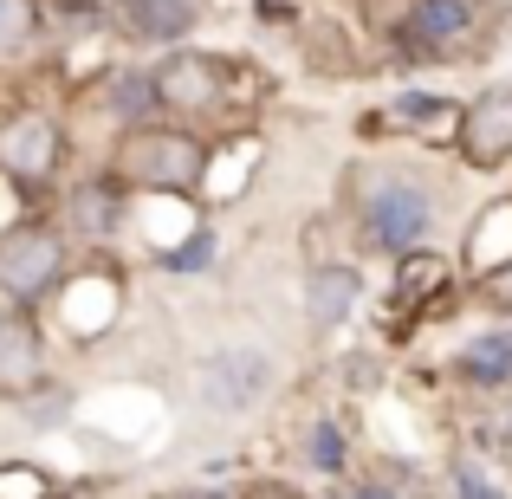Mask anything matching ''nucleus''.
<instances>
[{
    "mask_svg": "<svg viewBox=\"0 0 512 499\" xmlns=\"http://www.w3.org/2000/svg\"><path fill=\"white\" fill-rule=\"evenodd\" d=\"M461 266H467V286H493V279L512 273V195L487 201L467 227V247H461Z\"/></svg>",
    "mask_w": 512,
    "mask_h": 499,
    "instance_id": "nucleus-14",
    "label": "nucleus"
},
{
    "mask_svg": "<svg viewBox=\"0 0 512 499\" xmlns=\"http://www.w3.org/2000/svg\"><path fill=\"white\" fill-rule=\"evenodd\" d=\"M273 383H279V363L266 357L260 344H227V350H214V357L201 363L195 402L208 415H253L266 396H273Z\"/></svg>",
    "mask_w": 512,
    "mask_h": 499,
    "instance_id": "nucleus-4",
    "label": "nucleus"
},
{
    "mask_svg": "<svg viewBox=\"0 0 512 499\" xmlns=\"http://www.w3.org/2000/svg\"><path fill=\"white\" fill-rule=\"evenodd\" d=\"M383 117L402 130H435V124H461V104H448L441 91H396Z\"/></svg>",
    "mask_w": 512,
    "mask_h": 499,
    "instance_id": "nucleus-20",
    "label": "nucleus"
},
{
    "mask_svg": "<svg viewBox=\"0 0 512 499\" xmlns=\"http://www.w3.org/2000/svg\"><path fill=\"white\" fill-rule=\"evenodd\" d=\"M39 389H46V337H39L33 312L0 305V396L33 402Z\"/></svg>",
    "mask_w": 512,
    "mask_h": 499,
    "instance_id": "nucleus-12",
    "label": "nucleus"
},
{
    "mask_svg": "<svg viewBox=\"0 0 512 499\" xmlns=\"http://www.w3.org/2000/svg\"><path fill=\"white\" fill-rule=\"evenodd\" d=\"M500 441H506V454H512V422H506V428H500Z\"/></svg>",
    "mask_w": 512,
    "mask_h": 499,
    "instance_id": "nucleus-27",
    "label": "nucleus"
},
{
    "mask_svg": "<svg viewBox=\"0 0 512 499\" xmlns=\"http://www.w3.org/2000/svg\"><path fill=\"white\" fill-rule=\"evenodd\" d=\"M266 150L253 130H227V137H214V156H208V188H201V201H234L240 188L260 175Z\"/></svg>",
    "mask_w": 512,
    "mask_h": 499,
    "instance_id": "nucleus-17",
    "label": "nucleus"
},
{
    "mask_svg": "<svg viewBox=\"0 0 512 499\" xmlns=\"http://www.w3.org/2000/svg\"><path fill=\"white\" fill-rule=\"evenodd\" d=\"M156 85H163L169 117H208V111H221V98H227V59L175 46V52H163V65H156Z\"/></svg>",
    "mask_w": 512,
    "mask_h": 499,
    "instance_id": "nucleus-9",
    "label": "nucleus"
},
{
    "mask_svg": "<svg viewBox=\"0 0 512 499\" xmlns=\"http://www.w3.org/2000/svg\"><path fill=\"white\" fill-rule=\"evenodd\" d=\"M448 260H441L435 247H422V253H402L396 260V286H389V305H402V312H422V305H435L441 299V286H448Z\"/></svg>",
    "mask_w": 512,
    "mask_h": 499,
    "instance_id": "nucleus-18",
    "label": "nucleus"
},
{
    "mask_svg": "<svg viewBox=\"0 0 512 499\" xmlns=\"http://www.w3.org/2000/svg\"><path fill=\"white\" fill-rule=\"evenodd\" d=\"M0 175L20 188H52L65 175V124L46 111H13L0 124Z\"/></svg>",
    "mask_w": 512,
    "mask_h": 499,
    "instance_id": "nucleus-5",
    "label": "nucleus"
},
{
    "mask_svg": "<svg viewBox=\"0 0 512 499\" xmlns=\"http://www.w3.org/2000/svg\"><path fill=\"white\" fill-rule=\"evenodd\" d=\"M91 104L104 111V124H117V137H124V130H150V124L169 117L163 85H156V65H117V72H98Z\"/></svg>",
    "mask_w": 512,
    "mask_h": 499,
    "instance_id": "nucleus-10",
    "label": "nucleus"
},
{
    "mask_svg": "<svg viewBox=\"0 0 512 499\" xmlns=\"http://www.w3.org/2000/svg\"><path fill=\"white\" fill-rule=\"evenodd\" d=\"M111 33L130 39V46H163L175 52L188 33H195V0H111Z\"/></svg>",
    "mask_w": 512,
    "mask_h": 499,
    "instance_id": "nucleus-13",
    "label": "nucleus"
},
{
    "mask_svg": "<svg viewBox=\"0 0 512 499\" xmlns=\"http://www.w3.org/2000/svg\"><path fill=\"white\" fill-rule=\"evenodd\" d=\"M117 305H124V273H117L111 260H91L85 273L65 279V292L52 299V318H59L65 337H78V344H91V337H104L117 325Z\"/></svg>",
    "mask_w": 512,
    "mask_h": 499,
    "instance_id": "nucleus-8",
    "label": "nucleus"
},
{
    "mask_svg": "<svg viewBox=\"0 0 512 499\" xmlns=\"http://www.w3.org/2000/svg\"><path fill=\"white\" fill-rule=\"evenodd\" d=\"M357 299H363V273L350 260H318L305 273V318H312V331H338L357 312Z\"/></svg>",
    "mask_w": 512,
    "mask_h": 499,
    "instance_id": "nucleus-16",
    "label": "nucleus"
},
{
    "mask_svg": "<svg viewBox=\"0 0 512 499\" xmlns=\"http://www.w3.org/2000/svg\"><path fill=\"white\" fill-rule=\"evenodd\" d=\"M299 454H305V467H312L318 480H350V435H344L338 415H312Z\"/></svg>",
    "mask_w": 512,
    "mask_h": 499,
    "instance_id": "nucleus-19",
    "label": "nucleus"
},
{
    "mask_svg": "<svg viewBox=\"0 0 512 499\" xmlns=\"http://www.w3.org/2000/svg\"><path fill=\"white\" fill-rule=\"evenodd\" d=\"M39 26H46L39 0H0V65L20 59V52L39 39Z\"/></svg>",
    "mask_w": 512,
    "mask_h": 499,
    "instance_id": "nucleus-21",
    "label": "nucleus"
},
{
    "mask_svg": "<svg viewBox=\"0 0 512 499\" xmlns=\"http://www.w3.org/2000/svg\"><path fill=\"white\" fill-rule=\"evenodd\" d=\"M156 266H163V273H208V266H214V227L201 221L195 234H182L175 247L156 253Z\"/></svg>",
    "mask_w": 512,
    "mask_h": 499,
    "instance_id": "nucleus-22",
    "label": "nucleus"
},
{
    "mask_svg": "<svg viewBox=\"0 0 512 499\" xmlns=\"http://www.w3.org/2000/svg\"><path fill=\"white\" fill-rule=\"evenodd\" d=\"M208 156L214 137H195L188 124H150V130H124L104 156V169L130 188V195H163V201H201L208 188Z\"/></svg>",
    "mask_w": 512,
    "mask_h": 499,
    "instance_id": "nucleus-1",
    "label": "nucleus"
},
{
    "mask_svg": "<svg viewBox=\"0 0 512 499\" xmlns=\"http://www.w3.org/2000/svg\"><path fill=\"white\" fill-rule=\"evenodd\" d=\"M448 499H506V493L493 487V480H480L474 467H461V474H454V487H448Z\"/></svg>",
    "mask_w": 512,
    "mask_h": 499,
    "instance_id": "nucleus-24",
    "label": "nucleus"
},
{
    "mask_svg": "<svg viewBox=\"0 0 512 499\" xmlns=\"http://www.w3.org/2000/svg\"><path fill=\"white\" fill-rule=\"evenodd\" d=\"M72 279V234L52 221H20L0 234V305L39 312Z\"/></svg>",
    "mask_w": 512,
    "mask_h": 499,
    "instance_id": "nucleus-3",
    "label": "nucleus"
},
{
    "mask_svg": "<svg viewBox=\"0 0 512 499\" xmlns=\"http://www.w3.org/2000/svg\"><path fill=\"white\" fill-rule=\"evenodd\" d=\"M454 383L467 396H506L512 389V325H487L454 350Z\"/></svg>",
    "mask_w": 512,
    "mask_h": 499,
    "instance_id": "nucleus-15",
    "label": "nucleus"
},
{
    "mask_svg": "<svg viewBox=\"0 0 512 499\" xmlns=\"http://www.w3.org/2000/svg\"><path fill=\"white\" fill-rule=\"evenodd\" d=\"M344 499H409L402 487H389V480H350Z\"/></svg>",
    "mask_w": 512,
    "mask_h": 499,
    "instance_id": "nucleus-26",
    "label": "nucleus"
},
{
    "mask_svg": "<svg viewBox=\"0 0 512 499\" xmlns=\"http://www.w3.org/2000/svg\"><path fill=\"white\" fill-rule=\"evenodd\" d=\"M130 214H137V195H130L111 169H91V175H78V182L65 188V221L59 227L72 240H85V247H111V240L130 227Z\"/></svg>",
    "mask_w": 512,
    "mask_h": 499,
    "instance_id": "nucleus-6",
    "label": "nucleus"
},
{
    "mask_svg": "<svg viewBox=\"0 0 512 499\" xmlns=\"http://www.w3.org/2000/svg\"><path fill=\"white\" fill-rule=\"evenodd\" d=\"M163 499H247V487H221V480H208V487H169Z\"/></svg>",
    "mask_w": 512,
    "mask_h": 499,
    "instance_id": "nucleus-25",
    "label": "nucleus"
},
{
    "mask_svg": "<svg viewBox=\"0 0 512 499\" xmlns=\"http://www.w3.org/2000/svg\"><path fill=\"white\" fill-rule=\"evenodd\" d=\"M454 156H461L474 175H500L512 163V85H487L480 98L461 104Z\"/></svg>",
    "mask_w": 512,
    "mask_h": 499,
    "instance_id": "nucleus-7",
    "label": "nucleus"
},
{
    "mask_svg": "<svg viewBox=\"0 0 512 499\" xmlns=\"http://www.w3.org/2000/svg\"><path fill=\"white\" fill-rule=\"evenodd\" d=\"M480 7L474 0H409V20H402V52L415 59H448L474 39Z\"/></svg>",
    "mask_w": 512,
    "mask_h": 499,
    "instance_id": "nucleus-11",
    "label": "nucleus"
},
{
    "mask_svg": "<svg viewBox=\"0 0 512 499\" xmlns=\"http://www.w3.org/2000/svg\"><path fill=\"white\" fill-rule=\"evenodd\" d=\"M435 188L409 169H376L363 175L357 195V240L363 253H383V260H402V253H422L428 234H435Z\"/></svg>",
    "mask_w": 512,
    "mask_h": 499,
    "instance_id": "nucleus-2",
    "label": "nucleus"
},
{
    "mask_svg": "<svg viewBox=\"0 0 512 499\" xmlns=\"http://www.w3.org/2000/svg\"><path fill=\"white\" fill-rule=\"evenodd\" d=\"M0 499H52V474H39L26 461H7L0 467Z\"/></svg>",
    "mask_w": 512,
    "mask_h": 499,
    "instance_id": "nucleus-23",
    "label": "nucleus"
}]
</instances>
